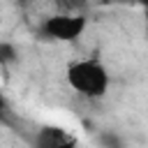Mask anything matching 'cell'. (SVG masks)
I'll use <instances>...</instances> for the list:
<instances>
[{"label":"cell","mask_w":148,"mask_h":148,"mask_svg":"<svg viewBox=\"0 0 148 148\" xmlns=\"http://www.w3.org/2000/svg\"><path fill=\"white\" fill-rule=\"evenodd\" d=\"M67 81L69 86L86 95V97H102L109 88V74L99 60H79L67 67Z\"/></svg>","instance_id":"6da1fadb"},{"label":"cell","mask_w":148,"mask_h":148,"mask_svg":"<svg viewBox=\"0 0 148 148\" xmlns=\"http://www.w3.org/2000/svg\"><path fill=\"white\" fill-rule=\"evenodd\" d=\"M83 30H86V16L79 12L53 14L42 25V35L49 39H58V42H72V39L81 37Z\"/></svg>","instance_id":"7a4b0ae2"},{"label":"cell","mask_w":148,"mask_h":148,"mask_svg":"<svg viewBox=\"0 0 148 148\" xmlns=\"http://www.w3.org/2000/svg\"><path fill=\"white\" fill-rule=\"evenodd\" d=\"M42 146H46V148H58V146H67V143H74V139H69V136H65L62 134V130H44L42 134H39V139H37Z\"/></svg>","instance_id":"3957f363"},{"label":"cell","mask_w":148,"mask_h":148,"mask_svg":"<svg viewBox=\"0 0 148 148\" xmlns=\"http://www.w3.org/2000/svg\"><path fill=\"white\" fill-rule=\"evenodd\" d=\"M16 60V49L9 42H0V65H9Z\"/></svg>","instance_id":"277c9868"},{"label":"cell","mask_w":148,"mask_h":148,"mask_svg":"<svg viewBox=\"0 0 148 148\" xmlns=\"http://www.w3.org/2000/svg\"><path fill=\"white\" fill-rule=\"evenodd\" d=\"M58 5H60V9H65V12H79V9L86 5V0H58Z\"/></svg>","instance_id":"5b68a950"},{"label":"cell","mask_w":148,"mask_h":148,"mask_svg":"<svg viewBox=\"0 0 148 148\" xmlns=\"http://www.w3.org/2000/svg\"><path fill=\"white\" fill-rule=\"evenodd\" d=\"M5 111H7V104H5V99H2V95H0V118H2Z\"/></svg>","instance_id":"8992f818"}]
</instances>
